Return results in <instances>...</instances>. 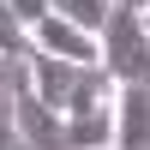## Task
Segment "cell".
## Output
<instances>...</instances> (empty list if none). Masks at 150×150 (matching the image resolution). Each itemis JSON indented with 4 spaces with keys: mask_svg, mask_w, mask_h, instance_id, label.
Masks as SVG:
<instances>
[{
    "mask_svg": "<svg viewBox=\"0 0 150 150\" xmlns=\"http://www.w3.org/2000/svg\"><path fill=\"white\" fill-rule=\"evenodd\" d=\"M102 66L114 84H150V24L144 0H114L102 24Z\"/></svg>",
    "mask_w": 150,
    "mask_h": 150,
    "instance_id": "obj_1",
    "label": "cell"
},
{
    "mask_svg": "<svg viewBox=\"0 0 150 150\" xmlns=\"http://www.w3.org/2000/svg\"><path fill=\"white\" fill-rule=\"evenodd\" d=\"M12 120H18L24 150H66V114H60V108H48L30 84H18V90H12Z\"/></svg>",
    "mask_w": 150,
    "mask_h": 150,
    "instance_id": "obj_2",
    "label": "cell"
},
{
    "mask_svg": "<svg viewBox=\"0 0 150 150\" xmlns=\"http://www.w3.org/2000/svg\"><path fill=\"white\" fill-rule=\"evenodd\" d=\"M30 48H42V54H54V60H72V66H102V36L78 30V24L54 18V12L30 30Z\"/></svg>",
    "mask_w": 150,
    "mask_h": 150,
    "instance_id": "obj_3",
    "label": "cell"
},
{
    "mask_svg": "<svg viewBox=\"0 0 150 150\" xmlns=\"http://www.w3.org/2000/svg\"><path fill=\"white\" fill-rule=\"evenodd\" d=\"M78 72H84V66L54 60V54H42V48H30V54H24V84H30L48 108H60V114H66V96H72V84H78Z\"/></svg>",
    "mask_w": 150,
    "mask_h": 150,
    "instance_id": "obj_4",
    "label": "cell"
},
{
    "mask_svg": "<svg viewBox=\"0 0 150 150\" xmlns=\"http://www.w3.org/2000/svg\"><path fill=\"white\" fill-rule=\"evenodd\" d=\"M114 150H150V84H120V96H114Z\"/></svg>",
    "mask_w": 150,
    "mask_h": 150,
    "instance_id": "obj_5",
    "label": "cell"
},
{
    "mask_svg": "<svg viewBox=\"0 0 150 150\" xmlns=\"http://www.w3.org/2000/svg\"><path fill=\"white\" fill-rule=\"evenodd\" d=\"M66 150H114V102L90 114H66Z\"/></svg>",
    "mask_w": 150,
    "mask_h": 150,
    "instance_id": "obj_6",
    "label": "cell"
},
{
    "mask_svg": "<svg viewBox=\"0 0 150 150\" xmlns=\"http://www.w3.org/2000/svg\"><path fill=\"white\" fill-rule=\"evenodd\" d=\"M108 12H114V0H54V18L78 24V30H90V36H102Z\"/></svg>",
    "mask_w": 150,
    "mask_h": 150,
    "instance_id": "obj_7",
    "label": "cell"
},
{
    "mask_svg": "<svg viewBox=\"0 0 150 150\" xmlns=\"http://www.w3.org/2000/svg\"><path fill=\"white\" fill-rule=\"evenodd\" d=\"M0 54H18V60L30 54V24H24L6 0H0Z\"/></svg>",
    "mask_w": 150,
    "mask_h": 150,
    "instance_id": "obj_8",
    "label": "cell"
},
{
    "mask_svg": "<svg viewBox=\"0 0 150 150\" xmlns=\"http://www.w3.org/2000/svg\"><path fill=\"white\" fill-rule=\"evenodd\" d=\"M6 6H12V12H18V18H24V24L36 30V24H42L48 12H54V0H6Z\"/></svg>",
    "mask_w": 150,
    "mask_h": 150,
    "instance_id": "obj_9",
    "label": "cell"
},
{
    "mask_svg": "<svg viewBox=\"0 0 150 150\" xmlns=\"http://www.w3.org/2000/svg\"><path fill=\"white\" fill-rule=\"evenodd\" d=\"M18 120H12V102H0V150H18Z\"/></svg>",
    "mask_w": 150,
    "mask_h": 150,
    "instance_id": "obj_10",
    "label": "cell"
},
{
    "mask_svg": "<svg viewBox=\"0 0 150 150\" xmlns=\"http://www.w3.org/2000/svg\"><path fill=\"white\" fill-rule=\"evenodd\" d=\"M18 150H24V144H18Z\"/></svg>",
    "mask_w": 150,
    "mask_h": 150,
    "instance_id": "obj_11",
    "label": "cell"
}]
</instances>
